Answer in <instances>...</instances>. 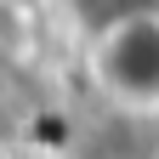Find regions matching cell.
I'll return each mask as SVG.
<instances>
[{
    "instance_id": "1",
    "label": "cell",
    "mask_w": 159,
    "mask_h": 159,
    "mask_svg": "<svg viewBox=\"0 0 159 159\" xmlns=\"http://www.w3.org/2000/svg\"><path fill=\"white\" fill-rule=\"evenodd\" d=\"M97 74L125 108H159V17H119L97 40Z\"/></svg>"
}]
</instances>
